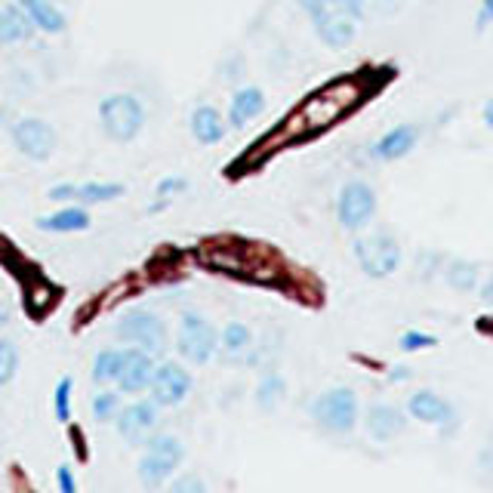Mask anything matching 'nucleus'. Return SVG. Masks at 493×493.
Instances as JSON below:
<instances>
[{
    "mask_svg": "<svg viewBox=\"0 0 493 493\" xmlns=\"http://www.w3.org/2000/svg\"><path fill=\"white\" fill-rule=\"evenodd\" d=\"M71 389H75V380H71V376L56 382L53 410H56V419H59V423H68L71 419Z\"/></svg>",
    "mask_w": 493,
    "mask_h": 493,
    "instance_id": "nucleus-27",
    "label": "nucleus"
},
{
    "mask_svg": "<svg viewBox=\"0 0 493 493\" xmlns=\"http://www.w3.org/2000/svg\"><path fill=\"white\" fill-rule=\"evenodd\" d=\"M127 192L121 183H84L75 188V201L81 204H105V201H114Z\"/></svg>",
    "mask_w": 493,
    "mask_h": 493,
    "instance_id": "nucleus-22",
    "label": "nucleus"
},
{
    "mask_svg": "<svg viewBox=\"0 0 493 493\" xmlns=\"http://www.w3.org/2000/svg\"><path fill=\"white\" fill-rule=\"evenodd\" d=\"M311 419L327 432H352L358 426V395L345 386H336L311 401Z\"/></svg>",
    "mask_w": 493,
    "mask_h": 493,
    "instance_id": "nucleus-4",
    "label": "nucleus"
},
{
    "mask_svg": "<svg viewBox=\"0 0 493 493\" xmlns=\"http://www.w3.org/2000/svg\"><path fill=\"white\" fill-rule=\"evenodd\" d=\"M56 484H59L62 493H75L77 490V481H75V475H71L68 466H59V472H56Z\"/></svg>",
    "mask_w": 493,
    "mask_h": 493,
    "instance_id": "nucleus-32",
    "label": "nucleus"
},
{
    "mask_svg": "<svg viewBox=\"0 0 493 493\" xmlns=\"http://www.w3.org/2000/svg\"><path fill=\"white\" fill-rule=\"evenodd\" d=\"M142 447H145V456L139 460V466H136V475H139L145 488L151 490L164 488V481L176 472V466L185 456L183 441H179L176 435H151Z\"/></svg>",
    "mask_w": 493,
    "mask_h": 493,
    "instance_id": "nucleus-2",
    "label": "nucleus"
},
{
    "mask_svg": "<svg viewBox=\"0 0 493 493\" xmlns=\"http://www.w3.org/2000/svg\"><path fill=\"white\" fill-rule=\"evenodd\" d=\"M204 481L201 478H194V475H185V478H179V481H173V493H204Z\"/></svg>",
    "mask_w": 493,
    "mask_h": 493,
    "instance_id": "nucleus-31",
    "label": "nucleus"
},
{
    "mask_svg": "<svg viewBox=\"0 0 493 493\" xmlns=\"http://www.w3.org/2000/svg\"><path fill=\"white\" fill-rule=\"evenodd\" d=\"M265 108V96L259 86H244V90H238L235 96H231V105H229V127H244V123H250L256 114H263Z\"/></svg>",
    "mask_w": 493,
    "mask_h": 493,
    "instance_id": "nucleus-16",
    "label": "nucleus"
},
{
    "mask_svg": "<svg viewBox=\"0 0 493 493\" xmlns=\"http://www.w3.org/2000/svg\"><path fill=\"white\" fill-rule=\"evenodd\" d=\"M188 188V179L183 176H170V179H161L157 183V198H170V194H179Z\"/></svg>",
    "mask_w": 493,
    "mask_h": 493,
    "instance_id": "nucleus-30",
    "label": "nucleus"
},
{
    "mask_svg": "<svg viewBox=\"0 0 493 493\" xmlns=\"http://www.w3.org/2000/svg\"><path fill=\"white\" fill-rule=\"evenodd\" d=\"M376 213V192L367 183L354 179V183H345L343 192H339L336 201V216H339V226L345 231H361L370 226Z\"/></svg>",
    "mask_w": 493,
    "mask_h": 493,
    "instance_id": "nucleus-7",
    "label": "nucleus"
},
{
    "mask_svg": "<svg viewBox=\"0 0 493 493\" xmlns=\"http://www.w3.org/2000/svg\"><path fill=\"white\" fill-rule=\"evenodd\" d=\"M444 278L447 284H451L453 290H475L478 281H481V274H478V265L475 263H466V259H453V263H447L444 268Z\"/></svg>",
    "mask_w": 493,
    "mask_h": 493,
    "instance_id": "nucleus-23",
    "label": "nucleus"
},
{
    "mask_svg": "<svg viewBox=\"0 0 493 493\" xmlns=\"http://www.w3.org/2000/svg\"><path fill=\"white\" fill-rule=\"evenodd\" d=\"M419 142V127L417 123H401V127H391L386 136L373 142L370 155L376 161H398V157H408Z\"/></svg>",
    "mask_w": 493,
    "mask_h": 493,
    "instance_id": "nucleus-14",
    "label": "nucleus"
},
{
    "mask_svg": "<svg viewBox=\"0 0 493 493\" xmlns=\"http://www.w3.org/2000/svg\"><path fill=\"white\" fill-rule=\"evenodd\" d=\"M354 259H358L361 272L370 278H389L401 265V246L389 231H373L354 241Z\"/></svg>",
    "mask_w": 493,
    "mask_h": 493,
    "instance_id": "nucleus-5",
    "label": "nucleus"
},
{
    "mask_svg": "<svg viewBox=\"0 0 493 493\" xmlns=\"http://www.w3.org/2000/svg\"><path fill=\"white\" fill-rule=\"evenodd\" d=\"M151 401L157 408H176V404L185 401V395L192 391V376L188 370H183L173 361H164L161 367H155V376H151Z\"/></svg>",
    "mask_w": 493,
    "mask_h": 493,
    "instance_id": "nucleus-11",
    "label": "nucleus"
},
{
    "mask_svg": "<svg viewBox=\"0 0 493 493\" xmlns=\"http://www.w3.org/2000/svg\"><path fill=\"white\" fill-rule=\"evenodd\" d=\"M311 16L315 34L327 47L343 49L358 34V22L364 16V0H300Z\"/></svg>",
    "mask_w": 493,
    "mask_h": 493,
    "instance_id": "nucleus-1",
    "label": "nucleus"
},
{
    "mask_svg": "<svg viewBox=\"0 0 493 493\" xmlns=\"http://www.w3.org/2000/svg\"><path fill=\"white\" fill-rule=\"evenodd\" d=\"M34 31L31 19L25 16V10L16 4V6H0V47L6 43H19V40H28Z\"/></svg>",
    "mask_w": 493,
    "mask_h": 493,
    "instance_id": "nucleus-18",
    "label": "nucleus"
},
{
    "mask_svg": "<svg viewBox=\"0 0 493 493\" xmlns=\"http://www.w3.org/2000/svg\"><path fill=\"white\" fill-rule=\"evenodd\" d=\"M121 364H123V349H105L96 354V361H93V380L96 382H114L121 373Z\"/></svg>",
    "mask_w": 493,
    "mask_h": 493,
    "instance_id": "nucleus-25",
    "label": "nucleus"
},
{
    "mask_svg": "<svg viewBox=\"0 0 493 493\" xmlns=\"http://www.w3.org/2000/svg\"><path fill=\"white\" fill-rule=\"evenodd\" d=\"M99 121H103L108 139L133 142L145 127V108L130 93H112L99 103Z\"/></svg>",
    "mask_w": 493,
    "mask_h": 493,
    "instance_id": "nucleus-3",
    "label": "nucleus"
},
{
    "mask_svg": "<svg viewBox=\"0 0 493 493\" xmlns=\"http://www.w3.org/2000/svg\"><path fill=\"white\" fill-rule=\"evenodd\" d=\"M408 413H410L413 419H419V423L438 426V429H444V426H453L456 423V413L451 408V401H444V398L435 395V391H429V389H423V391H417V395H410Z\"/></svg>",
    "mask_w": 493,
    "mask_h": 493,
    "instance_id": "nucleus-13",
    "label": "nucleus"
},
{
    "mask_svg": "<svg viewBox=\"0 0 493 493\" xmlns=\"http://www.w3.org/2000/svg\"><path fill=\"white\" fill-rule=\"evenodd\" d=\"M75 188H77V185H71V183H59V185L49 188L47 198H49V201H75Z\"/></svg>",
    "mask_w": 493,
    "mask_h": 493,
    "instance_id": "nucleus-33",
    "label": "nucleus"
},
{
    "mask_svg": "<svg viewBox=\"0 0 493 493\" xmlns=\"http://www.w3.org/2000/svg\"><path fill=\"white\" fill-rule=\"evenodd\" d=\"M6 324H10V306L0 302V327H6Z\"/></svg>",
    "mask_w": 493,
    "mask_h": 493,
    "instance_id": "nucleus-36",
    "label": "nucleus"
},
{
    "mask_svg": "<svg viewBox=\"0 0 493 493\" xmlns=\"http://www.w3.org/2000/svg\"><path fill=\"white\" fill-rule=\"evenodd\" d=\"M19 6L25 10V16L31 19L34 28L47 34H59L65 28V16L53 6V0H19Z\"/></svg>",
    "mask_w": 493,
    "mask_h": 493,
    "instance_id": "nucleus-20",
    "label": "nucleus"
},
{
    "mask_svg": "<svg viewBox=\"0 0 493 493\" xmlns=\"http://www.w3.org/2000/svg\"><path fill=\"white\" fill-rule=\"evenodd\" d=\"M118 410H121V395H114V391H99V395L93 398V417H96L99 423L114 419Z\"/></svg>",
    "mask_w": 493,
    "mask_h": 493,
    "instance_id": "nucleus-28",
    "label": "nucleus"
},
{
    "mask_svg": "<svg viewBox=\"0 0 493 493\" xmlns=\"http://www.w3.org/2000/svg\"><path fill=\"white\" fill-rule=\"evenodd\" d=\"M13 142L28 161H49L56 151V130L40 118H22L13 127Z\"/></svg>",
    "mask_w": 493,
    "mask_h": 493,
    "instance_id": "nucleus-9",
    "label": "nucleus"
},
{
    "mask_svg": "<svg viewBox=\"0 0 493 493\" xmlns=\"http://www.w3.org/2000/svg\"><path fill=\"white\" fill-rule=\"evenodd\" d=\"M114 333H118V339H123V343L139 345L148 354L164 352L166 345V324L157 315H151V311H130V315H123Z\"/></svg>",
    "mask_w": 493,
    "mask_h": 493,
    "instance_id": "nucleus-8",
    "label": "nucleus"
},
{
    "mask_svg": "<svg viewBox=\"0 0 493 493\" xmlns=\"http://www.w3.org/2000/svg\"><path fill=\"white\" fill-rule=\"evenodd\" d=\"M40 231H53V235H71V231H86L90 229V213L81 207H65L53 216H40L38 220Z\"/></svg>",
    "mask_w": 493,
    "mask_h": 493,
    "instance_id": "nucleus-19",
    "label": "nucleus"
},
{
    "mask_svg": "<svg viewBox=\"0 0 493 493\" xmlns=\"http://www.w3.org/2000/svg\"><path fill=\"white\" fill-rule=\"evenodd\" d=\"M284 395H287L284 376H281V373H265L263 382H259V389H256V404L263 410H274L281 401H284Z\"/></svg>",
    "mask_w": 493,
    "mask_h": 493,
    "instance_id": "nucleus-24",
    "label": "nucleus"
},
{
    "mask_svg": "<svg viewBox=\"0 0 493 493\" xmlns=\"http://www.w3.org/2000/svg\"><path fill=\"white\" fill-rule=\"evenodd\" d=\"M398 345H401L404 352H417V349H432V345H438V339L423 330H408V333H401Z\"/></svg>",
    "mask_w": 493,
    "mask_h": 493,
    "instance_id": "nucleus-29",
    "label": "nucleus"
},
{
    "mask_svg": "<svg viewBox=\"0 0 493 493\" xmlns=\"http://www.w3.org/2000/svg\"><path fill=\"white\" fill-rule=\"evenodd\" d=\"M493 22V0H481V13H478V28L490 25Z\"/></svg>",
    "mask_w": 493,
    "mask_h": 493,
    "instance_id": "nucleus-34",
    "label": "nucleus"
},
{
    "mask_svg": "<svg viewBox=\"0 0 493 493\" xmlns=\"http://www.w3.org/2000/svg\"><path fill=\"white\" fill-rule=\"evenodd\" d=\"M19 370V349L13 339H0V386H6V382L16 376Z\"/></svg>",
    "mask_w": 493,
    "mask_h": 493,
    "instance_id": "nucleus-26",
    "label": "nucleus"
},
{
    "mask_svg": "<svg viewBox=\"0 0 493 493\" xmlns=\"http://www.w3.org/2000/svg\"><path fill=\"white\" fill-rule=\"evenodd\" d=\"M364 426H367L370 438L389 441L408 429V419H404V410L395 408V404H373L364 417Z\"/></svg>",
    "mask_w": 493,
    "mask_h": 493,
    "instance_id": "nucleus-15",
    "label": "nucleus"
},
{
    "mask_svg": "<svg viewBox=\"0 0 493 493\" xmlns=\"http://www.w3.org/2000/svg\"><path fill=\"white\" fill-rule=\"evenodd\" d=\"M216 349H220V336H216L213 324L201 315H185L176 333V352L188 364H207Z\"/></svg>",
    "mask_w": 493,
    "mask_h": 493,
    "instance_id": "nucleus-6",
    "label": "nucleus"
},
{
    "mask_svg": "<svg viewBox=\"0 0 493 493\" xmlns=\"http://www.w3.org/2000/svg\"><path fill=\"white\" fill-rule=\"evenodd\" d=\"M408 367H395V373H391V380H408Z\"/></svg>",
    "mask_w": 493,
    "mask_h": 493,
    "instance_id": "nucleus-38",
    "label": "nucleus"
},
{
    "mask_svg": "<svg viewBox=\"0 0 493 493\" xmlns=\"http://www.w3.org/2000/svg\"><path fill=\"white\" fill-rule=\"evenodd\" d=\"M226 130H229L226 118H222V114L216 112L213 105L194 108V114H192V133H194V139H198L201 145H216V142H222Z\"/></svg>",
    "mask_w": 493,
    "mask_h": 493,
    "instance_id": "nucleus-17",
    "label": "nucleus"
},
{
    "mask_svg": "<svg viewBox=\"0 0 493 493\" xmlns=\"http://www.w3.org/2000/svg\"><path fill=\"white\" fill-rule=\"evenodd\" d=\"M481 300H484V302H493V278L481 287Z\"/></svg>",
    "mask_w": 493,
    "mask_h": 493,
    "instance_id": "nucleus-37",
    "label": "nucleus"
},
{
    "mask_svg": "<svg viewBox=\"0 0 493 493\" xmlns=\"http://www.w3.org/2000/svg\"><path fill=\"white\" fill-rule=\"evenodd\" d=\"M253 349V336H250V327L246 324H238V321H231L226 330H222V336H220V352H222V358L226 361H241L246 358Z\"/></svg>",
    "mask_w": 493,
    "mask_h": 493,
    "instance_id": "nucleus-21",
    "label": "nucleus"
},
{
    "mask_svg": "<svg viewBox=\"0 0 493 493\" xmlns=\"http://www.w3.org/2000/svg\"><path fill=\"white\" fill-rule=\"evenodd\" d=\"M118 432L130 447H139L157 429V404L155 401H133L118 410Z\"/></svg>",
    "mask_w": 493,
    "mask_h": 493,
    "instance_id": "nucleus-10",
    "label": "nucleus"
},
{
    "mask_svg": "<svg viewBox=\"0 0 493 493\" xmlns=\"http://www.w3.org/2000/svg\"><path fill=\"white\" fill-rule=\"evenodd\" d=\"M151 376H155V361L151 354L139 349V345H130L123 349V364H121V373H118V389L127 391V395H139L151 386Z\"/></svg>",
    "mask_w": 493,
    "mask_h": 493,
    "instance_id": "nucleus-12",
    "label": "nucleus"
},
{
    "mask_svg": "<svg viewBox=\"0 0 493 493\" xmlns=\"http://www.w3.org/2000/svg\"><path fill=\"white\" fill-rule=\"evenodd\" d=\"M484 123H488V127L493 130V99H488V105H484Z\"/></svg>",
    "mask_w": 493,
    "mask_h": 493,
    "instance_id": "nucleus-35",
    "label": "nucleus"
}]
</instances>
